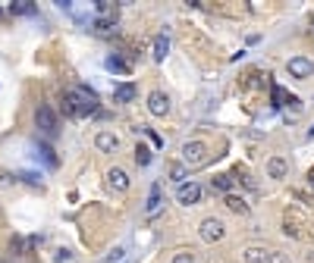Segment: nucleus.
Instances as JSON below:
<instances>
[{"instance_id": "10", "label": "nucleus", "mask_w": 314, "mask_h": 263, "mask_svg": "<svg viewBox=\"0 0 314 263\" xmlns=\"http://www.w3.org/2000/svg\"><path fill=\"white\" fill-rule=\"evenodd\" d=\"M107 182H110V188H117V191H126V188H129V176H126V169L113 166V169L107 173Z\"/></svg>"}, {"instance_id": "14", "label": "nucleus", "mask_w": 314, "mask_h": 263, "mask_svg": "<svg viewBox=\"0 0 314 263\" xmlns=\"http://www.w3.org/2000/svg\"><path fill=\"white\" fill-rule=\"evenodd\" d=\"M157 207H160V182H154V185H151V194H148L145 210H148V213H157Z\"/></svg>"}, {"instance_id": "23", "label": "nucleus", "mask_w": 314, "mask_h": 263, "mask_svg": "<svg viewBox=\"0 0 314 263\" xmlns=\"http://www.w3.org/2000/svg\"><path fill=\"white\" fill-rule=\"evenodd\" d=\"M270 97H273V107H283V104H289V97H286V91H283L280 85H273V91H270Z\"/></svg>"}, {"instance_id": "20", "label": "nucleus", "mask_w": 314, "mask_h": 263, "mask_svg": "<svg viewBox=\"0 0 314 263\" xmlns=\"http://www.w3.org/2000/svg\"><path fill=\"white\" fill-rule=\"evenodd\" d=\"M186 176H189V169L182 166V163H173V166H170V179H173V182L182 185V182H186Z\"/></svg>"}, {"instance_id": "9", "label": "nucleus", "mask_w": 314, "mask_h": 263, "mask_svg": "<svg viewBox=\"0 0 314 263\" xmlns=\"http://www.w3.org/2000/svg\"><path fill=\"white\" fill-rule=\"evenodd\" d=\"M95 144H98V150H117V147H120V138L113 135V132L101 128L98 135H95Z\"/></svg>"}, {"instance_id": "25", "label": "nucleus", "mask_w": 314, "mask_h": 263, "mask_svg": "<svg viewBox=\"0 0 314 263\" xmlns=\"http://www.w3.org/2000/svg\"><path fill=\"white\" fill-rule=\"evenodd\" d=\"M173 263H195V254L192 251H179V254H173Z\"/></svg>"}, {"instance_id": "7", "label": "nucleus", "mask_w": 314, "mask_h": 263, "mask_svg": "<svg viewBox=\"0 0 314 263\" xmlns=\"http://www.w3.org/2000/svg\"><path fill=\"white\" fill-rule=\"evenodd\" d=\"M148 110H151V116H167L170 113V97L163 91H151L148 94Z\"/></svg>"}, {"instance_id": "12", "label": "nucleus", "mask_w": 314, "mask_h": 263, "mask_svg": "<svg viewBox=\"0 0 314 263\" xmlns=\"http://www.w3.org/2000/svg\"><path fill=\"white\" fill-rule=\"evenodd\" d=\"M113 97L120 101V104H129L135 97V85L132 82H123V85H117V91H113Z\"/></svg>"}, {"instance_id": "17", "label": "nucleus", "mask_w": 314, "mask_h": 263, "mask_svg": "<svg viewBox=\"0 0 314 263\" xmlns=\"http://www.w3.org/2000/svg\"><path fill=\"white\" fill-rule=\"evenodd\" d=\"M151 157H154V154H151V147H148V144H138V147H135V163H138V166H148V163H151Z\"/></svg>"}, {"instance_id": "8", "label": "nucleus", "mask_w": 314, "mask_h": 263, "mask_svg": "<svg viewBox=\"0 0 314 263\" xmlns=\"http://www.w3.org/2000/svg\"><path fill=\"white\" fill-rule=\"evenodd\" d=\"M267 176H270V179H286V176H289V163H286L283 157H270V160H267Z\"/></svg>"}, {"instance_id": "5", "label": "nucleus", "mask_w": 314, "mask_h": 263, "mask_svg": "<svg viewBox=\"0 0 314 263\" xmlns=\"http://www.w3.org/2000/svg\"><path fill=\"white\" fill-rule=\"evenodd\" d=\"M286 69H289L292 79H311V75H314V63L308 60V56H289Z\"/></svg>"}, {"instance_id": "1", "label": "nucleus", "mask_w": 314, "mask_h": 263, "mask_svg": "<svg viewBox=\"0 0 314 263\" xmlns=\"http://www.w3.org/2000/svg\"><path fill=\"white\" fill-rule=\"evenodd\" d=\"M66 97H69L72 104H76L79 116H85V113H95V110H98V94L91 91V88H85V85L69 88V91H66Z\"/></svg>"}, {"instance_id": "3", "label": "nucleus", "mask_w": 314, "mask_h": 263, "mask_svg": "<svg viewBox=\"0 0 314 263\" xmlns=\"http://www.w3.org/2000/svg\"><path fill=\"white\" fill-rule=\"evenodd\" d=\"M198 232H201V238H205L208 244H214V241H223V235H226V225H223V219L208 216V219H201Z\"/></svg>"}, {"instance_id": "4", "label": "nucleus", "mask_w": 314, "mask_h": 263, "mask_svg": "<svg viewBox=\"0 0 314 263\" xmlns=\"http://www.w3.org/2000/svg\"><path fill=\"white\" fill-rule=\"evenodd\" d=\"M35 122H38V128L44 132L47 138L57 135V113H53L47 104H44V107H38V113H35Z\"/></svg>"}, {"instance_id": "27", "label": "nucleus", "mask_w": 314, "mask_h": 263, "mask_svg": "<svg viewBox=\"0 0 314 263\" xmlns=\"http://www.w3.org/2000/svg\"><path fill=\"white\" fill-rule=\"evenodd\" d=\"M308 185L314 188V169H311V173H308Z\"/></svg>"}, {"instance_id": "13", "label": "nucleus", "mask_w": 314, "mask_h": 263, "mask_svg": "<svg viewBox=\"0 0 314 263\" xmlns=\"http://www.w3.org/2000/svg\"><path fill=\"white\" fill-rule=\"evenodd\" d=\"M223 201H226V207H230L233 213H239V216H245V213H248V204H245L242 198H239V194H226Z\"/></svg>"}, {"instance_id": "6", "label": "nucleus", "mask_w": 314, "mask_h": 263, "mask_svg": "<svg viewBox=\"0 0 314 263\" xmlns=\"http://www.w3.org/2000/svg\"><path fill=\"white\" fill-rule=\"evenodd\" d=\"M176 201H179V204H186V207L198 204V201H201V185H198V182H182V185H179V191H176Z\"/></svg>"}, {"instance_id": "11", "label": "nucleus", "mask_w": 314, "mask_h": 263, "mask_svg": "<svg viewBox=\"0 0 314 263\" xmlns=\"http://www.w3.org/2000/svg\"><path fill=\"white\" fill-rule=\"evenodd\" d=\"M245 263H267L270 260V251L267 248H258V244H251V248H245Z\"/></svg>"}, {"instance_id": "16", "label": "nucleus", "mask_w": 314, "mask_h": 263, "mask_svg": "<svg viewBox=\"0 0 314 263\" xmlns=\"http://www.w3.org/2000/svg\"><path fill=\"white\" fill-rule=\"evenodd\" d=\"M107 69L117 72V75H129V63L120 60V56H107Z\"/></svg>"}, {"instance_id": "24", "label": "nucleus", "mask_w": 314, "mask_h": 263, "mask_svg": "<svg viewBox=\"0 0 314 263\" xmlns=\"http://www.w3.org/2000/svg\"><path fill=\"white\" fill-rule=\"evenodd\" d=\"M38 154L47 160V166H57V157H53V150H50L47 144H41V147H38Z\"/></svg>"}, {"instance_id": "22", "label": "nucleus", "mask_w": 314, "mask_h": 263, "mask_svg": "<svg viewBox=\"0 0 314 263\" xmlns=\"http://www.w3.org/2000/svg\"><path fill=\"white\" fill-rule=\"evenodd\" d=\"M95 28L107 35V31H113V28H117V19H104V16H98V19H95Z\"/></svg>"}, {"instance_id": "28", "label": "nucleus", "mask_w": 314, "mask_h": 263, "mask_svg": "<svg viewBox=\"0 0 314 263\" xmlns=\"http://www.w3.org/2000/svg\"><path fill=\"white\" fill-rule=\"evenodd\" d=\"M0 16H4V10H0Z\"/></svg>"}, {"instance_id": "21", "label": "nucleus", "mask_w": 314, "mask_h": 263, "mask_svg": "<svg viewBox=\"0 0 314 263\" xmlns=\"http://www.w3.org/2000/svg\"><path fill=\"white\" fill-rule=\"evenodd\" d=\"M98 13H101L104 19H117V4H110V0H101V4H98Z\"/></svg>"}, {"instance_id": "2", "label": "nucleus", "mask_w": 314, "mask_h": 263, "mask_svg": "<svg viewBox=\"0 0 314 263\" xmlns=\"http://www.w3.org/2000/svg\"><path fill=\"white\" fill-rule=\"evenodd\" d=\"M208 160V144L205 141H186L182 144V166H201Z\"/></svg>"}, {"instance_id": "19", "label": "nucleus", "mask_w": 314, "mask_h": 263, "mask_svg": "<svg viewBox=\"0 0 314 263\" xmlns=\"http://www.w3.org/2000/svg\"><path fill=\"white\" fill-rule=\"evenodd\" d=\"M10 13H16V16H32L35 7L28 4V0H19V4H10Z\"/></svg>"}, {"instance_id": "18", "label": "nucleus", "mask_w": 314, "mask_h": 263, "mask_svg": "<svg viewBox=\"0 0 314 263\" xmlns=\"http://www.w3.org/2000/svg\"><path fill=\"white\" fill-rule=\"evenodd\" d=\"M211 185L217 188V191H223V194H233V179L230 176H217V179H211Z\"/></svg>"}, {"instance_id": "26", "label": "nucleus", "mask_w": 314, "mask_h": 263, "mask_svg": "<svg viewBox=\"0 0 314 263\" xmlns=\"http://www.w3.org/2000/svg\"><path fill=\"white\" fill-rule=\"evenodd\" d=\"M53 257H57V263H66V260H72V251H66V248H60L57 254H53Z\"/></svg>"}, {"instance_id": "15", "label": "nucleus", "mask_w": 314, "mask_h": 263, "mask_svg": "<svg viewBox=\"0 0 314 263\" xmlns=\"http://www.w3.org/2000/svg\"><path fill=\"white\" fill-rule=\"evenodd\" d=\"M167 50H170V38H167V35H157V38H154V60H163Z\"/></svg>"}]
</instances>
